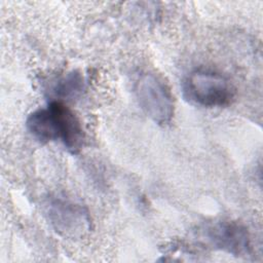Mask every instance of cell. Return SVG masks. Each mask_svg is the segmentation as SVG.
Here are the masks:
<instances>
[{"instance_id": "cell-6", "label": "cell", "mask_w": 263, "mask_h": 263, "mask_svg": "<svg viewBox=\"0 0 263 263\" xmlns=\"http://www.w3.org/2000/svg\"><path fill=\"white\" fill-rule=\"evenodd\" d=\"M26 126L29 134L39 143L46 144L59 140L55 117L49 105L32 112L27 118Z\"/></svg>"}, {"instance_id": "cell-7", "label": "cell", "mask_w": 263, "mask_h": 263, "mask_svg": "<svg viewBox=\"0 0 263 263\" xmlns=\"http://www.w3.org/2000/svg\"><path fill=\"white\" fill-rule=\"evenodd\" d=\"M84 87L83 77L77 72H71L59 78L51 89L54 96L63 99L74 98L78 96Z\"/></svg>"}, {"instance_id": "cell-2", "label": "cell", "mask_w": 263, "mask_h": 263, "mask_svg": "<svg viewBox=\"0 0 263 263\" xmlns=\"http://www.w3.org/2000/svg\"><path fill=\"white\" fill-rule=\"evenodd\" d=\"M135 95L140 108L155 123L171 121L174 115L173 95L160 77L152 73L141 75L135 85Z\"/></svg>"}, {"instance_id": "cell-5", "label": "cell", "mask_w": 263, "mask_h": 263, "mask_svg": "<svg viewBox=\"0 0 263 263\" xmlns=\"http://www.w3.org/2000/svg\"><path fill=\"white\" fill-rule=\"evenodd\" d=\"M48 105L55 117L59 140L70 153H78L84 144V132L78 117L61 101H52Z\"/></svg>"}, {"instance_id": "cell-4", "label": "cell", "mask_w": 263, "mask_h": 263, "mask_svg": "<svg viewBox=\"0 0 263 263\" xmlns=\"http://www.w3.org/2000/svg\"><path fill=\"white\" fill-rule=\"evenodd\" d=\"M206 240L218 250L233 256H247L250 253V236L247 228L237 222L221 221L204 229Z\"/></svg>"}, {"instance_id": "cell-1", "label": "cell", "mask_w": 263, "mask_h": 263, "mask_svg": "<svg viewBox=\"0 0 263 263\" xmlns=\"http://www.w3.org/2000/svg\"><path fill=\"white\" fill-rule=\"evenodd\" d=\"M184 91L192 103L202 107H222L234 98L235 89L231 82L222 74L195 70L184 82Z\"/></svg>"}, {"instance_id": "cell-3", "label": "cell", "mask_w": 263, "mask_h": 263, "mask_svg": "<svg viewBox=\"0 0 263 263\" xmlns=\"http://www.w3.org/2000/svg\"><path fill=\"white\" fill-rule=\"evenodd\" d=\"M45 214L50 225L63 237L82 238L90 230V216L81 204L64 197H49L45 202Z\"/></svg>"}]
</instances>
